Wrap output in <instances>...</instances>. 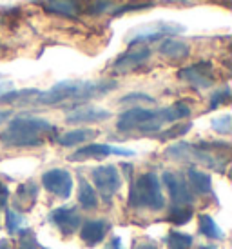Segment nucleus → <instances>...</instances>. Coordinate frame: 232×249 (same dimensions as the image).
<instances>
[{
  "label": "nucleus",
  "instance_id": "obj_1",
  "mask_svg": "<svg viewBox=\"0 0 232 249\" xmlns=\"http://www.w3.org/2000/svg\"><path fill=\"white\" fill-rule=\"evenodd\" d=\"M191 117V107L183 102L162 107V109H145V107H131L123 111L116 120V129L122 133L140 131L156 133L169 122H178L182 118Z\"/></svg>",
  "mask_w": 232,
  "mask_h": 249
},
{
  "label": "nucleus",
  "instance_id": "obj_2",
  "mask_svg": "<svg viewBox=\"0 0 232 249\" xmlns=\"http://www.w3.org/2000/svg\"><path fill=\"white\" fill-rule=\"evenodd\" d=\"M118 88L115 80H62L48 91H38L34 102L40 106H56L64 102H85L107 95Z\"/></svg>",
  "mask_w": 232,
  "mask_h": 249
},
{
  "label": "nucleus",
  "instance_id": "obj_3",
  "mask_svg": "<svg viewBox=\"0 0 232 249\" xmlns=\"http://www.w3.org/2000/svg\"><path fill=\"white\" fill-rule=\"evenodd\" d=\"M51 133H55V125L46 118L17 117L0 133V142L9 147H38Z\"/></svg>",
  "mask_w": 232,
  "mask_h": 249
},
{
  "label": "nucleus",
  "instance_id": "obj_4",
  "mask_svg": "<svg viewBox=\"0 0 232 249\" xmlns=\"http://www.w3.org/2000/svg\"><path fill=\"white\" fill-rule=\"evenodd\" d=\"M165 198L160 186V177L154 173H145L131 184L129 189V208L142 209L147 208L150 211L164 209Z\"/></svg>",
  "mask_w": 232,
  "mask_h": 249
},
{
  "label": "nucleus",
  "instance_id": "obj_5",
  "mask_svg": "<svg viewBox=\"0 0 232 249\" xmlns=\"http://www.w3.org/2000/svg\"><path fill=\"white\" fill-rule=\"evenodd\" d=\"M165 155L169 159H176V160H187V162H194V164H205V166L212 167L214 171H219L223 173L227 167V162L229 159H219V157H214L209 153V149H205L201 145H194V144H187V142H180V144L171 145Z\"/></svg>",
  "mask_w": 232,
  "mask_h": 249
},
{
  "label": "nucleus",
  "instance_id": "obj_6",
  "mask_svg": "<svg viewBox=\"0 0 232 249\" xmlns=\"http://www.w3.org/2000/svg\"><path fill=\"white\" fill-rule=\"evenodd\" d=\"M185 28L174 22H152V24H145L140 28H134L133 31H129L127 35V44L131 46H138V44H145V42H154L160 40L162 36L167 35H178L183 33Z\"/></svg>",
  "mask_w": 232,
  "mask_h": 249
},
{
  "label": "nucleus",
  "instance_id": "obj_7",
  "mask_svg": "<svg viewBox=\"0 0 232 249\" xmlns=\"http://www.w3.org/2000/svg\"><path fill=\"white\" fill-rule=\"evenodd\" d=\"M178 78L183 80V82L191 84L198 89H207L214 84V68H212L211 62L207 60H201L198 64H192L189 68H183V70L178 71Z\"/></svg>",
  "mask_w": 232,
  "mask_h": 249
},
{
  "label": "nucleus",
  "instance_id": "obj_8",
  "mask_svg": "<svg viewBox=\"0 0 232 249\" xmlns=\"http://www.w3.org/2000/svg\"><path fill=\"white\" fill-rule=\"evenodd\" d=\"M93 180L96 189L102 193V196L109 202L111 196L122 187V177L116 166H98L93 169Z\"/></svg>",
  "mask_w": 232,
  "mask_h": 249
},
{
  "label": "nucleus",
  "instance_id": "obj_9",
  "mask_svg": "<svg viewBox=\"0 0 232 249\" xmlns=\"http://www.w3.org/2000/svg\"><path fill=\"white\" fill-rule=\"evenodd\" d=\"M42 184L48 189L49 193L56 195L60 198H69L71 196V191H73V177L69 171L66 169H60V167H55V169H49L42 175Z\"/></svg>",
  "mask_w": 232,
  "mask_h": 249
},
{
  "label": "nucleus",
  "instance_id": "obj_10",
  "mask_svg": "<svg viewBox=\"0 0 232 249\" xmlns=\"http://www.w3.org/2000/svg\"><path fill=\"white\" fill-rule=\"evenodd\" d=\"M162 180L167 186L169 193H171L172 204L174 206H191L192 200H194V195H192L191 187L187 184V180L182 178L178 173L174 171H165L162 175Z\"/></svg>",
  "mask_w": 232,
  "mask_h": 249
},
{
  "label": "nucleus",
  "instance_id": "obj_11",
  "mask_svg": "<svg viewBox=\"0 0 232 249\" xmlns=\"http://www.w3.org/2000/svg\"><path fill=\"white\" fill-rule=\"evenodd\" d=\"M109 155H120V157H133L134 151L133 149H123V147H113V145L107 144H87L76 149L69 160L71 162H78V160H85V159H105Z\"/></svg>",
  "mask_w": 232,
  "mask_h": 249
},
{
  "label": "nucleus",
  "instance_id": "obj_12",
  "mask_svg": "<svg viewBox=\"0 0 232 249\" xmlns=\"http://www.w3.org/2000/svg\"><path fill=\"white\" fill-rule=\"evenodd\" d=\"M49 220L53 222L55 228H58V231L64 236H71L80 228L82 216L75 208H56L55 211H51Z\"/></svg>",
  "mask_w": 232,
  "mask_h": 249
},
{
  "label": "nucleus",
  "instance_id": "obj_13",
  "mask_svg": "<svg viewBox=\"0 0 232 249\" xmlns=\"http://www.w3.org/2000/svg\"><path fill=\"white\" fill-rule=\"evenodd\" d=\"M111 117H113V113L107 109L96 107V106H80V107L69 111L66 122L67 124H91V122H103Z\"/></svg>",
  "mask_w": 232,
  "mask_h": 249
},
{
  "label": "nucleus",
  "instance_id": "obj_14",
  "mask_svg": "<svg viewBox=\"0 0 232 249\" xmlns=\"http://www.w3.org/2000/svg\"><path fill=\"white\" fill-rule=\"evenodd\" d=\"M150 56V49L147 46H140V48L129 49L125 51L122 56H118L115 60V71L118 73H125V71L136 70L140 68L145 60H149Z\"/></svg>",
  "mask_w": 232,
  "mask_h": 249
},
{
  "label": "nucleus",
  "instance_id": "obj_15",
  "mask_svg": "<svg viewBox=\"0 0 232 249\" xmlns=\"http://www.w3.org/2000/svg\"><path fill=\"white\" fill-rule=\"evenodd\" d=\"M109 231V224L105 220H87L83 222L80 236L87 246H98L105 238V233Z\"/></svg>",
  "mask_w": 232,
  "mask_h": 249
},
{
  "label": "nucleus",
  "instance_id": "obj_16",
  "mask_svg": "<svg viewBox=\"0 0 232 249\" xmlns=\"http://www.w3.org/2000/svg\"><path fill=\"white\" fill-rule=\"evenodd\" d=\"M187 184L191 187L192 195H209L212 189V180L209 173H203L196 167H189L187 169Z\"/></svg>",
  "mask_w": 232,
  "mask_h": 249
},
{
  "label": "nucleus",
  "instance_id": "obj_17",
  "mask_svg": "<svg viewBox=\"0 0 232 249\" xmlns=\"http://www.w3.org/2000/svg\"><path fill=\"white\" fill-rule=\"evenodd\" d=\"M160 53L171 60H185L187 56L191 55V48L189 44H185L183 40L178 38H165L160 44Z\"/></svg>",
  "mask_w": 232,
  "mask_h": 249
},
{
  "label": "nucleus",
  "instance_id": "obj_18",
  "mask_svg": "<svg viewBox=\"0 0 232 249\" xmlns=\"http://www.w3.org/2000/svg\"><path fill=\"white\" fill-rule=\"evenodd\" d=\"M95 137H98V131L96 129H89V127H82V129H73V131H67L60 135L56 142L64 147H73V145L83 144L87 140H93Z\"/></svg>",
  "mask_w": 232,
  "mask_h": 249
},
{
  "label": "nucleus",
  "instance_id": "obj_19",
  "mask_svg": "<svg viewBox=\"0 0 232 249\" xmlns=\"http://www.w3.org/2000/svg\"><path fill=\"white\" fill-rule=\"evenodd\" d=\"M36 195H38V187L34 182H26L17 189V202H15V208L22 209V211H29L33 208L34 200H36Z\"/></svg>",
  "mask_w": 232,
  "mask_h": 249
},
{
  "label": "nucleus",
  "instance_id": "obj_20",
  "mask_svg": "<svg viewBox=\"0 0 232 249\" xmlns=\"http://www.w3.org/2000/svg\"><path fill=\"white\" fill-rule=\"evenodd\" d=\"M46 9L51 13H56L66 18H78L80 9L73 0H46Z\"/></svg>",
  "mask_w": 232,
  "mask_h": 249
},
{
  "label": "nucleus",
  "instance_id": "obj_21",
  "mask_svg": "<svg viewBox=\"0 0 232 249\" xmlns=\"http://www.w3.org/2000/svg\"><path fill=\"white\" fill-rule=\"evenodd\" d=\"M78 202L85 209H95L98 206V196L93 186L85 178H80V187H78Z\"/></svg>",
  "mask_w": 232,
  "mask_h": 249
},
{
  "label": "nucleus",
  "instance_id": "obj_22",
  "mask_svg": "<svg viewBox=\"0 0 232 249\" xmlns=\"http://www.w3.org/2000/svg\"><path fill=\"white\" fill-rule=\"evenodd\" d=\"M199 231L207 238H214V240H223L225 238L223 231L218 228V224L212 220L209 214H199Z\"/></svg>",
  "mask_w": 232,
  "mask_h": 249
},
{
  "label": "nucleus",
  "instance_id": "obj_23",
  "mask_svg": "<svg viewBox=\"0 0 232 249\" xmlns=\"http://www.w3.org/2000/svg\"><path fill=\"white\" fill-rule=\"evenodd\" d=\"M192 214H194V211H192L191 206H172L167 220L171 224H176V226H183V224L191 220Z\"/></svg>",
  "mask_w": 232,
  "mask_h": 249
},
{
  "label": "nucleus",
  "instance_id": "obj_24",
  "mask_svg": "<svg viewBox=\"0 0 232 249\" xmlns=\"http://www.w3.org/2000/svg\"><path fill=\"white\" fill-rule=\"evenodd\" d=\"M24 222H26V218L18 211L6 209V226L9 235H17L18 231H22L24 229Z\"/></svg>",
  "mask_w": 232,
  "mask_h": 249
},
{
  "label": "nucleus",
  "instance_id": "obj_25",
  "mask_svg": "<svg viewBox=\"0 0 232 249\" xmlns=\"http://www.w3.org/2000/svg\"><path fill=\"white\" fill-rule=\"evenodd\" d=\"M191 127H192L191 122L172 125V127L160 133V135H158V140H171V139H178V137H183V135H187V133L191 131Z\"/></svg>",
  "mask_w": 232,
  "mask_h": 249
},
{
  "label": "nucleus",
  "instance_id": "obj_26",
  "mask_svg": "<svg viewBox=\"0 0 232 249\" xmlns=\"http://www.w3.org/2000/svg\"><path fill=\"white\" fill-rule=\"evenodd\" d=\"M18 240H17V249H36L38 242H36V236L31 229H22L17 233Z\"/></svg>",
  "mask_w": 232,
  "mask_h": 249
},
{
  "label": "nucleus",
  "instance_id": "obj_27",
  "mask_svg": "<svg viewBox=\"0 0 232 249\" xmlns=\"http://www.w3.org/2000/svg\"><path fill=\"white\" fill-rule=\"evenodd\" d=\"M167 244L171 249H189L192 246V236L183 233H169Z\"/></svg>",
  "mask_w": 232,
  "mask_h": 249
},
{
  "label": "nucleus",
  "instance_id": "obj_28",
  "mask_svg": "<svg viewBox=\"0 0 232 249\" xmlns=\"http://www.w3.org/2000/svg\"><path fill=\"white\" fill-rule=\"evenodd\" d=\"M211 125H212V129L218 131L219 135H229L232 129L231 115H223V117H219V118H214V120L211 122Z\"/></svg>",
  "mask_w": 232,
  "mask_h": 249
},
{
  "label": "nucleus",
  "instance_id": "obj_29",
  "mask_svg": "<svg viewBox=\"0 0 232 249\" xmlns=\"http://www.w3.org/2000/svg\"><path fill=\"white\" fill-rule=\"evenodd\" d=\"M229 100H231V89H229V88H223V89H219V91H216V93H212L209 109H216V107H219V106L227 104Z\"/></svg>",
  "mask_w": 232,
  "mask_h": 249
},
{
  "label": "nucleus",
  "instance_id": "obj_30",
  "mask_svg": "<svg viewBox=\"0 0 232 249\" xmlns=\"http://www.w3.org/2000/svg\"><path fill=\"white\" fill-rule=\"evenodd\" d=\"M113 7V2L111 0H93L89 6H85L83 9L87 11L89 15H102L105 13L107 9Z\"/></svg>",
  "mask_w": 232,
  "mask_h": 249
},
{
  "label": "nucleus",
  "instance_id": "obj_31",
  "mask_svg": "<svg viewBox=\"0 0 232 249\" xmlns=\"http://www.w3.org/2000/svg\"><path fill=\"white\" fill-rule=\"evenodd\" d=\"M154 4L152 2H136V4H127V6L118 7L116 11H113V17H120L123 13H129V11H140V9H149Z\"/></svg>",
  "mask_w": 232,
  "mask_h": 249
},
{
  "label": "nucleus",
  "instance_id": "obj_32",
  "mask_svg": "<svg viewBox=\"0 0 232 249\" xmlns=\"http://www.w3.org/2000/svg\"><path fill=\"white\" fill-rule=\"evenodd\" d=\"M134 102H149V104H154V98L145 95V93H129V95L120 98V104H134Z\"/></svg>",
  "mask_w": 232,
  "mask_h": 249
},
{
  "label": "nucleus",
  "instance_id": "obj_33",
  "mask_svg": "<svg viewBox=\"0 0 232 249\" xmlns=\"http://www.w3.org/2000/svg\"><path fill=\"white\" fill-rule=\"evenodd\" d=\"M133 249H160V248H158V244L154 242V240H150V238H144V240L134 242V248Z\"/></svg>",
  "mask_w": 232,
  "mask_h": 249
},
{
  "label": "nucleus",
  "instance_id": "obj_34",
  "mask_svg": "<svg viewBox=\"0 0 232 249\" xmlns=\"http://www.w3.org/2000/svg\"><path fill=\"white\" fill-rule=\"evenodd\" d=\"M15 86L11 80H0V98L4 97L6 93H9V91H13Z\"/></svg>",
  "mask_w": 232,
  "mask_h": 249
},
{
  "label": "nucleus",
  "instance_id": "obj_35",
  "mask_svg": "<svg viewBox=\"0 0 232 249\" xmlns=\"http://www.w3.org/2000/svg\"><path fill=\"white\" fill-rule=\"evenodd\" d=\"M7 198H9V189L0 182V206H6Z\"/></svg>",
  "mask_w": 232,
  "mask_h": 249
},
{
  "label": "nucleus",
  "instance_id": "obj_36",
  "mask_svg": "<svg viewBox=\"0 0 232 249\" xmlns=\"http://www.w3.org/2000/svg\"><path fill=\"white\" fill-rule=\"evenodd\" d=\"M103 249H123L120 236H113V238L109 240V244H107V246H105Z\"/></svg>",
  "mask_w": 232,
  "mask_h": 249
},
{
  "label": "nucleus",
  "instance_id": "obj_37",
  "mask_svg": "<svg viewBox=\"0 0 232 249\" xmlns=\"http://www.w3.org/2000/svg\"><path fill=\"white\" fill-rule=\"evenodd\" d=\"M11 117V111H6V109H0V125L6 122L7 118Z\"/></svg>",
  "mask_w": 232,
  "mask_h": 249
},
{
  "label": "nucleus",
  "instance_id": "obj_38",
  "mask_svg": "<svg viewBox=\"0 0 232 249\" xmlns=\"http://www.w3.org/2000/svg\"><path fill=\"white\" fill-rule=\"evenodd\" d=\"M0 249H9V244H7V240H0Z\"/></svg>",
  "mask_w": 232,
  "mask_h": 249
},
{
  "label": "nucleus",
  "instance_id": "obj_39",
  "mask_svg": "<svg viewBox=\"0 0 232 249\" xmlns=\"http://www.w3.org/2000/svg\"><path fill=\"white\" fill-rule=\"evenodd\" d=\"M199 249H214V248H207V246H201Z\"/></svg>",
  "mask_w": 232,
  "mask_h": 249
},
{
  "label": "nucleus",
  "instance_id": "obj_40",
  "mask_svg": "<svg viewBox=\"0 0 232 249\" xmlns=\"http://www.w3.org/2000/svg\"><path fill=\"white\" fill-rule=\"evenodd\" d=\"M144 2H150V0H144Z\"/></svg>",
  "mask_w": 232,
  "mask_h": 249
}]
</instances>
